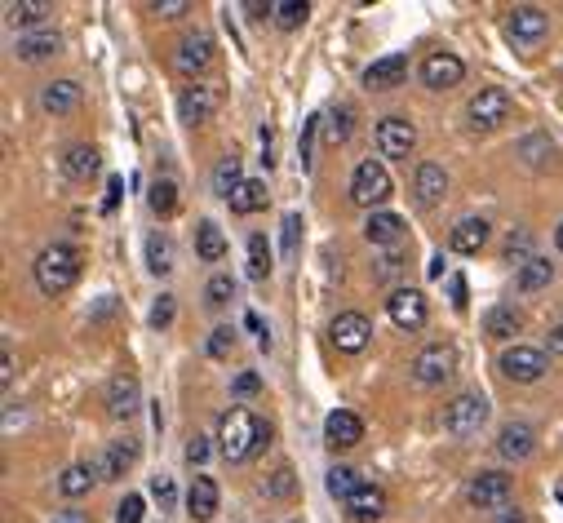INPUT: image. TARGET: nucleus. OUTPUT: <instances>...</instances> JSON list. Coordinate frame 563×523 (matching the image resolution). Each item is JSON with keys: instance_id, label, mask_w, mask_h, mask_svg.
I'll return each mask as SVG.
<instances>
[{"instance_id": "ddd939ff", "label": "nucleus", "mask_w": 563, "mask_h": 523, "mask_svg": "<svg viewBox=\"0 0 563 523\" xmlns=\"http://www.w3.org/2000/svg\"><path fill=\"white\" fill-rule=\"evenodd\" d=\"M546 368H550V360L537 346H510V351L501 355V373H506L510 382H537Z\"/></svg>"}, {"instance_id": "4d7b16f0", "label": "nucleus", "mask_w": 563, "mask_h": 523, "mask_svg": "<svg viewBox=\"0 0 563 523\" xmlns=\"http://www.w3.org/2000/svg\"><path fill=\"white\" fill-rule=\"evenodd\" d=\"M497 523H528V515L519 506H506V510H497Z\"/></svg>"}, {"instance_id": "603ef678", "label": "nucleus", "mask_w": 563, "mask_h": 523, "mask_svg": "<svg viewBox=\"0 0 563 523\" xmlns=\"http://www.w3.org/2000/svg\"><path fill=\"white\" fill-rule=\"evenodd\" d=\"M151 492H156L160 506H173V497H178V488H173L169 475H156V484H151Z\"/></svg>"}, {"instance_id": "bf43d9fd", "label": "nucleus", "mask_w": 563, "mask_h": 523, "mask_svg": "<svg viewBox=\"0 0 563 523\" xmlns=\"http://www.w3.org/2000/svg\"><path fill=\"white\" fill-rule=\"evenodd\" d=\"M14 382V355L5 351V360H0V386H9Z\"/></svg>"}, {"instance_id": "20e7f679", "label": "nucleus", "mask_w": 563, "mask_h": 523, "mask_svg": "<svg viewBox=\"0 0 563 523\" xmlns=\"http://www.w3.org/2000/svg\"><path fill=\"white\" fill-rule=\"evenodd\" d=\"M488 413H493V408H488V399L484 395H457L453 404H448V413H444V430L453 439H475L479 430H484V422H488Z\"/></svg>"}, {"instance_id": "aec40b11", "label": "nucleus", "mask_w": 563, "mask_h": 523, "mask_svg": "<svg viewBox=\"0 0 563 523\" xmlns=\"http://www.w3.org/2000/svg\"><path fill=\"white\" fill-rule=\"evenodd\" d=\"M413 191H417V204H426V209H431V204H439L444 200V191H448V173L439 169V164H417V178H413Z\"/></svg>"}, {"instance_id": "0eeeda50", "label": "nucleus", "mask_w": 563, "mask_h": 523, "mask_svg": "<svg viewBox=\"0 0 563 523\" xmlns=\"http://www.w3.org/2000/svg\"><path fill=\"white\" fill-rule=\"evenodd\" d=\"M386 315H391L395 328L417 333V328L426 324V315H431V306H426V293L422 289H395L391 297H386Z\"/></svg>"}, {"instance_id": "680f3d73", "label": "nucleus", "mask_w": 563, "mask_h": 523, "mask_svg": "<svg viewBox=\"0 0 563 523\" xmlns=\"http://www.w3.org/2000/svg\"><path fill=\"white\" fill-rule=\"evenodd\" d=\"M116 200H120V178H111V187H107V204H102V209H116Z\"/></svg>"}, {"instance_id": "72a5a7b5", "label": "nucleus", "mask_w": 563, "mask_h": 523, "mask_svg": "<svg viewBox=\"0 0 563 523\" xmlns=\"http://www.w3.org/2000/svg\"><path fill=\"white\" fill-rule=\"evenodd\" d=\"M240 187H244V178H240V156H222L218 169H213V196L231 200Z\"/></svg>"}, {"instance_id": "6e6552de", "label": "nucleus", "mask_w": 563, "mask_h": 523, "mask_svg": "<svg viewBox=\"0 0 563 523\" xmlns=\"http://www.w3.org/2000/svg\"><path fill=\"white\" fill-rule=\"evenodd\" d=\"M417 147V125L404 116H386L382 125H377V151H382L386 160H408Z\"/></svg>"}, {"instance_id": "bb28decb", "label": "nucleus", "mask_w": 563, "mask_h": 523, "mask_svg": "<svg viewBox=\"0 0 563 523\" xmlns=\"http://www.w3.org/2000/svg\"><path fill=\"white\" fill-rule=\"evenodd\" d=\"M138 461V444L133 439H116V444L107 448V453L98 457V466H102V479H120L125 470Z\"/></svg>"}, {"instance_id": "e433bc0d", "label": "nucleus", "mask_w": 563, "mask_h": 523, "mask_svg": "<svg viewBox=\"0 0 563 523\" xmlns=\"http://www.w3.org/2000/svg\"><path fill=\"white\" fill-rule=\"evenodd\" d=\"M147 266L151 275H169L173 271V240L169 235H147Z\"/></svg>"}, {"instance_id": "cd10ccee", "label": "nucleus", "mask_w": 563, "mask_h": 523, "mask_svg": "<svg viewBox=\"0 0 563 523\" xmlns=\"http://www.w3.org/2000/svg\"><path fill=\"white\" fill-rule=\"evenodd\" d=\"M550 280H555V266H550L546 258H528L515 275V289L519 293H541V289H550Z\"/></svg>"}, {"instance_id": "a211bd4d", "label": "nucleus", "mask_w": 563, "mask_h": 523, "mask_svg": "<svg viewBox=\"0 0 563 523\" xmlns=\"http://www.w3.org/2000/svg\"><path fill=\"white\" fill-rule=\"evenodd\" d=\"M404 76H408V58L386 54V58H377V63H368L364 85L368 89H395V85H404Z\"/></svg>"}, {"instance_id": "393cba45", "label": "nucleus", "mask_w": 563, "mask_h": 523, "mask_svg": "<svg viewBox=\"0 0 563 523\" xmlns=\"http://www.w3.org/2000/svg\"><path fill=\"white\" fill-rule=\"evenodd\" d=\"M98 147H89V142H76V147H67V156H63V169H67V178H76V182H89L98 173Z\"/></svg>"}, {"instance_id": "b1692460", "label": "nucleus", "mask_w": 563, "mask_h": 523, "mask_svg": "<svg viewBox=\"0 0 563 523\" xmlns=\"http://www.w3.org/2000/svg\"><path fill=\"white\" fill-rule=\"evenodd\" d=\"M58 32H27V36H18V45H14V54L23 58V63H40V58H49V54H58Z\"/></svg>"}, {"instance_id": "39448f33", "label": "nucleus", "mask_w": 563, "mask_h": 523, "mask_svg": "<svg viewBox=\"0 0 563 523\" xmlns=\"http://www.w3.org/2000/svg\"><path fill=\"white\" fill-rule=\"evenodd\" d=\"M408 368H413L417 386H444L448 377L457 373V351L448 342H435V346H426V351H417Z\"/></svg>"}, {"instance_id": "473e14b6", "label": "nucleus", "mask_w": 563, "mask_h": 523, "mask_svg": "<svg viewBox=\"0 0 563 523\" xmlns=\"http://www.w3.org/2000/svg\"><path fill=\"white\" fill-rule=\"evenodd\" d=\"M227 204H231V213H240V218H249V213L266 209V182H258V178H244V187L235 191V196H231Z\"/></svg>"}, {"instance_id": "423d86ee", "label": "nucleus", "mask_w": 563, "mask_h": 523, "mask_svg": "<svg viewBox=\"0 0 563 523\" xmlns=\"http://www.w3.org/2000/svg\"><path fill=\"white\" fill-rule=\"evenodd\" d=\"M510 492H515V484H510V475H501V470H484V475L470 479L466 488V501L475 510H506L510 506Z\"/></svg>"}, {"instance_id": "9d476101", "label": "nucleus", "mask_w": 563, "mask_h": 523, "mask_svg": "<svg viewBox=\"0 0 563 523\" xmlns=\"http://www.w3.org/2000/svg\"><path fill=\"white\" fill-rule=\"evenodd\" d=\"M329 337L342 355H360L364 346L373 342V324H368V315H360V311H342L329 324Z\"/></svg>"}, {"instance_id": "7ed1b4c3", "label": "nucleus", "mask_w": 563, "mask_h": 523, "mask_svg": "<svg viewBox=\"0 0 563 523\" xmlns=\"http://www.w3.org/2000/svg\"><path fill=\"white\" fill-rule=\"evenodd\" d=\"M395 191L391 173H386L382 160H360L351 173V200L360 204V209H377V204H386Z\"/></svg>"}, {"instance_id": "052dcab7", "label": "nucleus", "mask_w": 563, "mask_h": 523, "mask_svg": "<svg viewBox=\"0 0 563 523\" xmlns=\"http://www.w3.org/2000/svg\"><path fill=\"white\" fill-rule=\"evenodd\" d=\"M54 523H89V515H85V510H58Z\"/></svg>"}, {"instance_id": "2f4dec72", "label": "nucleus", "mask_w": 563, "mask_h": 523, "mask_svg": "<svg viewBox=\"0 0 563 523\" xmlns=\"http://www.w3.org/2000/svg\"><path fill=\"white\" fill-rule=\"evenodd\" d=\"M5 14L14 27H40L54 14V5H49V0H18V5H5ZM40 32H45V27H40Z\"/></svg>"}, {"instance_id": "a18cd8bd", "label": "nucleus", "mask_w": 563, "mask_h": 523, "mask_svg": "<svg viewBox=\"0 0 563 523\" xmlns=\"http://www.w3.org/2000/svg\"><path fill=\"white\" fill-rule=\"evenodd\" d=\"M298 240H302V213L284 218V258H298Z\"/></svg>"}, {"instance_id": "13d9d810", "label": "nucleus", "mask_w": 563, "mask_h": 523, "mask_svg": "<svg viewBox=\"0 0 563 523\" xmlns=\"http://www.w3.org/2000/svg\"><path fill=\"white\" fill-rule=\"evenodd\" d=\"M453 306H457V311H466V280H462V275L453 280Z\"/></svg>"}, {"instance_id": "dca6fc26", "label": "nucleus", "mask_w": 563, "mask_h": 523, "mask_svg": "<svg viewBox=\"0 0 563 523\" xmlns=\"http://www.w3.org/2000/svg\"><path fill=\"white\" fill-rule=\"evenodd\" d=\"M324 439H329V448H355L364 439V422L351 408H333L329 422H324Z\"/></svg>"}, {"instance_id": "7c9ffc66", "label": "nucleus", "mask_w": 563, "mask_h": 523, "mask_svg": "<svg viewBox=\"0 0 563 523\" xmlns=\"http://www.w3.org/2000/svg\"><path fill=\"white\" fill-rule=\"evenodd\" d=\"M213 63V40L209 36H187L178 49V67L182 71H204Z\"/></svg>"}, {"instance_id": "c03bdc74", "label": "nucleus", "mask_w": 563, "mask_h": 523, "mask_svg": "<svg viewBox=\"0 0 563 523\" xmlns=\"http://www.w3.org/2000/svg\"><path fill=\"white\" fill-rule=\"evenodd\" d=\"M262 492H266V497H289V492H293V466L275 470V475L262 484Z\"/></svg>"}, {"instance_id": "c85d7f7f", "label": "nucleus", "mask_w": 563, "mask_h": 523, "mask_svg": "<svg viewBox=\"0 0 563 523\" xmlns=\"http://www.w3.org/2000/svg\"><path fill=\"white\" fill-rule=\"evenodd\" d=\"M196 253H200V262H222L227 258V235H222L218 222L204 218L196 227Z\"/></svg>"}, {"instance_id": "e2e57ef3", "label": "nucleus", "mask_w": 563, "mask_h": 523, "mask_svg": "<svg viewBox=\"0 0 563 523\" xmlns=\"http://www.w3.org/2000/svg\"><path fill=\"white\" fill-rule=\"evenodd\" d=\"M550 351H559V355H563V324L555 328V333H550Z\"/></svg>"}, {"instance_id": "37998d69", "label": "nucleus", "mask_w": 563, "mask_h": 523, "mask_svg": "<svg viewBox=\"0 0 563 523\" xmlns=\"http://www.w3.org/2000/svg\"><path fill=\"white\" fill-rule=\"evenodd\" d=\"M204 297H209V306H227L235 297V280L231 275H213V280L204 284Z\"/></svg>"}, {"instance_id": "de8ad7c7", "label": "nucleus", "mask_w": 563, "mask_h": 523, "mask_svg": "<svg viewBox=\"0 0 563 523\" xmlns=\"http://www.w3.org/2000/svg\"><path fill=\"white\" fill-rule=\"evenodd\" d=\"M231 346H235V333H231V328H213V337H209V355H213V360H227Z\"/></svg>"}, {"instance_id": "f704fd0d", "label": "nucleus", "mask_w": 563, "mask_h": 523, "mask_svg": "<svg viewBox=\"0 0 563 523\" xmlns=\"http://www.w3.org/2000/svg\"><path fill=\"white\" fill-rule=\"evenodd\" d=\"M360 484L364 479L355 475L351 466H333L329 475H324V488H329V497H337V501H351L355 492H360Z\"/></svg>"}, {"instance_id": "6e6d98bb", "label": "nucleus", "mask_w": 563, "mask_h": 523, "mask_svg": "<svg viewBox=\"0 0 563 523\" xmlns=\"http://www.w3.org/2000/svg\"><path fill=\"white\" fill-rule=\"evenodd\" d=\"M395 271H399V253H386L382 266H377V280H391Z\"/></svg>"}, {"instance_id": "c9c22d12", "label": "nucleus", "mask_w": 563, "mask_h": 523, "mask_svg": "<svg viewBox=\"0 0 563 523\" xmlns=\"http://www.w3.org/2000/svg\"><path fill=\"white\" fill-rule=\"evenodd\" d=\"M519 311L515 306H493L488 311V320H484V328H488V337H497V342H506V337H515L519 333Z\"/></svg>"}, {"instance_id": "49530a36", "label": "nucleus", "mask_w": 563, "mask_h": 523, "mask_svg": "<svg viewBox=\"0 0 563 523\" xmlns=\"http://www.w3.org/2000/svg\"><path fill=\"white\" fill-rule=\"evenodd\" d=\"M324 125V116H306L302 120V142H298V151H302V164H311V151H315V133H320Z\"/></svg>"}, {"instance_id": "c756f323", "label": "nucleus", "mask_w": 563, "mask_h": 523, "mask_svg": "<svg viewBox=\"0 0 563 523\" xmlns=\"http://www.w3.org/2000/svg\"><path fill=\"white\" fill-rule=\"evenodd\" d=\"M94 479H102V466L98 461H85V466H67L58 488H63V497H85V492L94 488Z\"/></svg>"}, {"instance_id": "f3484780", "label": "nucleus", "mask_w": 563, "mask_h": 523, "mask_svg": "<svg viewBox=\"0 0 563 523\" xmlns=\"http://www.w3.org/2000/svg\"><path fill=\"white\" fill-rule=\"evenodd\" d=\"M138 404H142L138 377H129V373L111 377V386H107V413L111 417H133V413H138Z\"/></svg>"}, {"instance_id": "58836bf2", "label": "nucleus", "mask_w": 563, "mask_h": 523, "mask_svg": "<svg viewBox=\"0 0 563 523\" xmlns=\"http://www.w3.org/2000/svg\"><path fill=\"white\" fill-rule=\"evenodd\" d=\"M271 275V249L266 235H249V280H266Z\"/></svg>"}, {"instance_id": "ea45409f", "label": "nucleus", "mask_w": 563, "mask_h": 523, "mask_svg": "<svg viewBox=\"0 0 563 523\" xmlns=\"http://www.w3.org/2000/svg\"><path fill=\"white\" fill-rule=\"evenodd\" d=\"M324 138H329V147H342L346 138H351V107H333L329 120H324Z\"/></svg>"}, {"instance_id": "3c124183", "label": "nucleus", "mask_w": 563, "mask_h": 523, "mask_svg": "<svg viewBox=\"0 0 563 523\" xmlns=\"http://www.w3.org/2000/svg\"><path fill=\"white\" fill-rule=\"evenodd\" d=\"M231 391L240 395V399L258 395V391H262V377H258V373H240V377H235V386H231Z\"/></svg>"}, {"instance_id": "a19ab883", "label": "nucleus", "mask_w": 563, "mask_h": 523, "mask_svg": "<svg viewBox=\"0 0 563 523\" xmlns=\"http://www.w3.org/2000/svg\"><path fill=\"white\" fill-rule=\"evenodd\" d=\"M519 156H524L528 164H537V169H541V164H546L550 156H555V142L541 138V133H532V138L519 142Z\"/></svg>"}, {"instance_id": "4be33fe9", "label": "nucleus", "mask_w": 563, "mask_h": 523, "mask_svg": "<svg viewBox=\"0 0 563 523\" xmlns=\"http://www.w3.org/2000/svg\"><path fill=\"white\" fill-rule=\"evenodd\" d=\"M364 240L368 244H399L404 240V218H395V213H368L364 222Z\"/></svg>"}, {"instance_id": "1a4fd4ad", "label": "nucleus", "mask_w": 563, "mask_h": 523, "mask_svg": "<svg viewBox=\"0 0 563 523\" xmlns=\"http://www.w3.org/2000/svg\"><path fill=\"white\" fill-rule=\"evenodd\" d=\"M466 80V63L457 54H448V49H435V54H426L422 63V85L435 89V94H444V89H457Z\"/></svg>"}, {"instance_id": "8fccbe9b", "label": "nucleus", "mask_w": 563, "mask_h": 523, "mask_svg": "<svg viewBox=\"0 0 563 523\" xmlns=\"http://www.w3.org/2000/svg\"><path fill=\"white\" fill-rule=\"evenodd\" d=\"M169 324H173V297H160V302L151 306V328H156V333H165Z\"/></svg>"}, {"instance_id": "2eb2a0df", "label": "nucleus", "mask_w": 563, "mask_h": 523, "mask_svg": "<svg viewBox=\"0 0 563 523\" xmlns=\"http://www.w3.org/2000/svg\"><path fill=\"white\" fill-rule=\"evenodd\" d=\"M497 453L506 461H528L537 453V430L528 422H506L501 426V439H497Z\"/></svg>"}, {"instance_id": "09e8293b", "label": "nucleus", "mask_w": 563, "mask_h": 523, "mask_svg": "<svg viewBox=\"0 0 563 523\" xmlns=\"http://www.w3.org/2000/svg\"><path fill=\"white\" fill-rule=\"evenodd\" d=\"M116 523H142V497L138 492H129V497L116 506Z\"/></svg>"}, {"instance_id": "79ce46f5", "label": "nucleus", "mask_w": 563, "mask_h": 523, "mask_svg": "<svg viewBox=\"0 0 563 523\" xmlns=\"http://www.w3.org/2000/svg\"><path fill=\"white\" fill-rule=\"evenodd\" d=\"M147 200H151V209H156L160 218H169V213L178 209V187H173L169 178H160L156 187H151V196H147Z\"/></svg>"}, {"instance_id": "9b49d317", "label": "nucleus", "mask_w": 563, "mask_h": 523, "mask_svg": "<svg viewBox=\"0 0 563 523\" xmlns=\"http://www.w3.org/2000/svg\"><path fill=\"white\" fill-rule=\"evenodd\" d=\"M466 116H470V125L484 129V133L497 129V125H506V120H510V94H506V89H479V94L470 98Z\"/></svg>"}, {"instance_id": "4c0bfd02", "label": "nucleus", "mask_w": 563, "mask_h": 523, "mask_svg": "<svg viewBox=\"0 0 563 523\" xmlns=\"http://www.w3.org/2000/svg\"><path fill=\"white\" fill-rule=\"evenodd\" d=\"M271 14H275V23H280L284 32H293V27H302V23H306L311 5H306V0H275Z\"/></svg>"}, {"instance_id": "5fc2aeb1", "label": "nucleus", "mask_w": 563, "mask_h": 523, "mask_svg": "<svg viewBox=\"0 0 563 523\" xmlns=\"http://www.w3.org/2000/svg\"><path fill=\"white\" fill-rule=\"evenodd\" d=\"M187 0H165V5H151V14L156 18H178V14H187Z\"/></svg>"}, {"instance_id": "f257e3e1", "label": "nucleus", "mask_w": 563, "mask_h": 523, "mask_svg": "<svg viewBox=\"0 0 563 523\" xmlns=\"http://www.w3.org/2000/svg\"><path fill=\"white\" fill-rule=\"evenodd\" d=\"M266 439H271V426H266L262 417H253L249 408H231L218 422V448L227 461H249Z\"/></svg>"}, {"instance_id": "a878e982", "label": "nucleus", "mask_w": 563, "mask_h": 523, "mask_svg": "<svg viewBox=\"0 0 563 523\" xmlns=\"http://www.w3.org/2000/svg\"><path fill=\"white\" fill-rule=\"evenodd\" d=\"M448 244H453L457 253H479L488 244V222L484 218H462L448 235Z\"/></svg>"}, {"instance_id": "864d4df0", "label": "nucleus", "mask_w": 563, "mask_h": 523, "mask_svg": "<svg viewBox=\"0 0 563 523\" xmlns=\"http://www.w3.org/2000/svg\"><path fill=\"white\" fill-rule=\"evenodd\" d=\"M204 457H209V439L196 435V439L187 444V461H191V466H204Z\"/></svg>"}, {"instance_id": "f8f14e48", "label": "nucleus", "mask_w": 563, "mask_h": 523, "mask_svg": "<svg viewBox=\"0 0 563 523\" xmlns=\"http://www.w3.org/2000/svg\"><path fill=\"white\" fill-rule=\"evenodd\" d=\"M506 32H510V40H519V45H541L550 32V14L537 5H515L506 18Z\"/></svg>"}, {"instance_id": "f03ea898", "label": "nucleus", "mask_w": 563, "mask_h": 523, "mask_svg": "<svg viewBox=\"0 0 563 523\" xmlns=\"http://www.w3.org/2000/svg\"><path fill=\"white\" fill-rule=\"evenodd\" d=\"M76 280H80V253L71 249V244H49V249H40V258H36V284H40V293L63 297Z\"/></svg>"}, {"instance_id": "5701e85b", "label": "nucleus", "mask_w": 563, "mask_h": 523, "mask_svg": "<svg viewBox=\"0 0 563 523\" xmlns=\"http://www.w3.org/2000/svg\"><path fill=\"white\" fill-rule=\"evenodd\" d=\"M346 510H351V519H360V523L382 519L386 515V492L377 488V484H360V492L346 501Z\"/></svg>"}, {"instance_id": "0e129e2a", "label": "nucleus", "mask_w": 563, "mask_h": 523, "mask_svg": "<svg viewBox=\"0 0 563 523\" xmlns=\"http://www.w3.org/2000/svg\"><path fill=\"white\" fill-rule=\"evenodd\" d=\"M555 244H559V253H563V227L555 231Z\"/></svg>"}, {"instance_id": "6ab92c4d", "label": "nucleus", "mask_w": 563, "mask_h": 523, "mask_svg": "<svg viewBox=\"0 0 563 523\" xmlns=\"http://www.w3.org/2000/svg\"><path fill=\"white\" fill-rule=\"evenodd\" d=\"M187 515L196 523H209L218 515V484L209 475H196L191 479V492H187Z\"/></svg>"}, {"instance_id": "412c9836", "label": "nucleus", "mask_w": 563, "mask_h": 523, "mask_svg": "<svg viewBox=\"0 0 563 523\" xmlns=\"http://www.w3.org/2000/svg\"><path fill=\"white\" fill-rule=\"evenodd\" d=\"M40 107H45L49 116H67V111L80 107V85L76 80H54V85L40 89Z\"/></svg>"}, {"instance_id": "4468645a", "label": "nucleus", "mask_w": 563, "mask_h": 523, "mask_svg": "<svg viewBox=\"0 0 563 523\" xmlns=\"http://www.w3.org/2000/svg\"><path fill=\"white\" fill-rule=\"evenodd\" d=\"M218 102H222V94L213 85H191V89H182V98H178V116L187 120V125H204V120H213Z\"/></svg>"}]
</instances>
